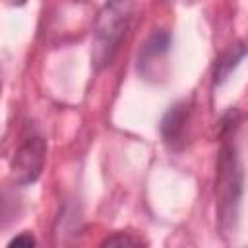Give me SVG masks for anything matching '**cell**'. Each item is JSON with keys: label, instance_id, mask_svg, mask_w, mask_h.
I'll use <instances>...</instances> for the list:
<instances>
[{"label": "cell", "instance_id": "cell-4", "mask_svg": "<svg viewBox=\"0 0 248 248\" xmlns=\"http://www.w3.org/2000/svg\"><path fill=\"white\" fill-rule=\"evenodd\" d=\"M188 114H190V107H188L186 101H182V103H176L174 107H170L167 110V114L163 116V120H161V134H163V140L169 145H174L176 141L182 140Z\"/></svg>", "mask_w": 248, "mask_h": 248}, {"label": "cell", "instance_id": "cell-5", "mask_svg": "<svg viewBox=\"0 0 248 248\" xmlns=\"http://www.w3.org/2000/svg\"><path fill=\"white\" fill-rule=\"evenodd\" d=\"M244 54H246V46H244L242 41H238L227 52H223L215 60V66H213V81L215 83H223L231 76V72L240 64V60L244 58Z\"/></svg>", "mask_w": 248, "mask_h": 248}, {"label": "cell", "instance_id": "cell-8", "mask_svg": "<svg viewBox=\"0 0 248 248\" xmlns=\"http://www.w3.org/2000/svg\"><path fill=\"white\" fill-rule=\"evenodd\" d=\"M138 244H143V240L138 236H130L128 232H116L103 240V246H138Z\"/></svg>", "mask_w": 248, "mask_h": 248}, {"label": "cell", "instance_id": "cell-2", "mask_svg": "<svg viewBox=\"0 0 248 248\" xmlns=\"http://www.w3.org/2000/svg\"><path fill=\"white\" fill-rule=\"evenodd\" d=\"M215 198H217V215L221 229L234 231L238 221V209L242 200V167L238 161L236 147L229 141H223L219 159H217V176H215Z\"/></svg>", "mask_w": 248, "mask_h": 248}, {"label": "cell", "instance_id": "cell-9", "mask_svg": "<svg viewBox=\"0 0 248 248\" xmlns=\"http://www.w3.org/2000/svg\"><path fill=\"white\" fill-rule=\"evenodd\" d=\"M33 244H35V238L29 232H21L19 236L10 240V246H33Z\"/></svg>", "mask_w": 248, "mask_h": 248}, {"label": "cell", "instance_id": "cell-3", "mask_svg": "<svg viewBox=\"0 0 248 248\" xmlns=\"http://www.w3.org/2000/svg\"><path fill=\"white\" fill-rule=\"evenodd\" d=\"M45 155H46V145L45 140L37 134H31L23 138L19 147L14 153L12 159V176L17 184H33L45 167Z\"/></svg>", "mask_w": 248, "mask_h": 248}, {"label": "cell", "instance_id": "cell-7", "mask_svg": "<svg viewBox=\"0 0 248 248\" xmlns=\"http://www.w3.org/2000/svg\"><path fill=\"white\" fill-rule=\"evenodd\" d=\"M17 200L12 194L0 190V227H6L14 219H17Z\"/></svg>", "mask_w": 248, "mask_h": 248}, {"label": "cell", "instance_id": "cell-1", "mask_svg": "<svg viewBox=\"0 0 248 248\" xmlns=\"http://www.w3.org/2000/svg\"><path fill=\"white\" fill-rule=\"evenodd\" d=\"M134 14V0H107L101 8L93 29L91 58L97 70L110 64L120 43L124 41Z\"/></svg>", "mask_w": 248, "mask_h": 248}, {"label": "cell", "instance_id": "cell-6", "mask_svg": "<svg viewBox=\"0 0 248 248\" xmlns=\"http://www.w3.org/2000/svg\"><path fill=\"white\" fill-rule=\"evenodd\" d=\"M169 45H170V35L167 31H159V33L151 35V39L141 48V54L138 58V66H145L149 60H155L157 56L165 54L169 50Z\"/></svg>", "mask_w": 248, "mask_h": 248}]
</instances>
